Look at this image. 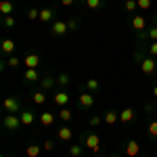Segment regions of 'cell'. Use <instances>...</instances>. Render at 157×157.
<instances>
[{"instance_id": "1", "label": "cell", "mask_w": 157, "mask_h": 157, "mask_svg": "<svg viewBox=\"0 0 157 157\" xmlns=\"http://www.w3.org/2000/svg\"><path fill=\"white\" fill-rule=\"evenodd\" d=\"M128 25H130V29H132L134 34L138 36L140 42L147 38V19L143 13H134L132 17H130V21H128Z\"/></svg>"}, {"instance_id": "2", "label": "cell", "mask_w": 157, "mask_h": 157, "mask_svg": "<svg viewBox=\"0 0 157 157\" xmlns=\"http://www.w3.org/2000/svg\"><path fill=\"white\" fill-rule=\"evenodd\" d=\"M136 59L140 61V71L145 73L147 78H153L157 73V61L155 57H140V52H136Z\"/></svg>"}, {"instance_id": "3", "label": "cell", "mask_w": 157, "mask_h": 157, "mask_svg": "<svg viewBox=\"0 0 157 157\" xmlns=\"http://www.w3.org/2000/svg\"><path fill=\"white\" fill-rule=\"evenodd\" d=\"M2 126H4V130H9V132H19V130L23 128L21 117H19L17 113H6V115L2 117Z\"/></svg>"}, {"instance_id": "4", "label": "cell", "mask_w": 157, "mask_h": 157, "mask_svg": "<svg viewBox=\"0 0 157 157\" xmlns=\"http://www.w3.org/2000/svg\"><path fill=\"white\" fill-rule=\"evenodd\" d=\"M82 140H84L82 145L88 147L92 153H98V149H101V138H98V134H97V132H86Z\"/></svg>"}, {"instance_id": "5", "label": "cell", "mask_w": 157, "mask_h": 157, "mask_svg": "<svg viewBox=\"0 0 157 157\" xmlns=\"http://www.w3.org/2000/svg\"><path fill=\"white\" fill-rule=\"evenodd\" d=\"M67 32H69V27H67V21H63V19H55L50 23V34L55 38H63Z\"/></svg>"}, {"instance_id": "6", "label": "cell", "mask_w": 157, "mask_h": 157, "mask_svg": "<svg viewBox=\"0 0 157 157\" xmlns=\"http://www.w3.org/2000/svg\"><path fill=\"white\" fill-rule=\"evenodd\" d=\"M2 111H4V113H19V111H21V103H19L15 97L4 98V103H2Z\"/></svg>"}, {"instance_id": "7", "label": "cell", "mask_w": 157, "mask_h": 157, "mask_svg": "<svg viewBox=\"0 0 157 157\" xmlns=\"http://www.w3.org/2000/svg\"><path fill=\"white\" fill-rule=\"evenodd\" d=\"M78 105L82 109H92V105H94V97H92V92H88V90H82L80 92V97H78Z\"/></svg>"}, {"instance_id": "8", "label": "cell", "mask_w": 157, "mask_h": 157, "mask_svg": "<svg viewBox=\"0 0 157 157\" xmlns=\"http://www.w3.org/2000/svg\"><path fill=\"white\" fill-rule=\"evenodd\" d=\"M40 63H42V59H40V55L38 52H27L23 59V65L27 67V69H38L40 67Z\"/></svg>"}, {"instance_id": "9", "label": "cell", "mask_w": 157, "mask_h": 157, "mask_svg": "<svg viewBox=\"0 0 157 157\" xmlns=\"http://www.w3.org/2000/svg\"><path fill=\"white\" fill-rule=\"evenodd\" d=\"M19 117H21V124H23V128L32 126V124L36 121V115H34V111H32V109H21V111H19Z\"/></svg>"}, {"instance_id": "10", "label": "cell", "mask_w": 157, "mask_h": 157, "mask_svg": "<svg viewBox=\"0 0 157 157\" xmlns=\"http://www.w3.org/2000/svg\"><path fill=\"white\" fill-rule=\"evenodd\" d=\"M57 138H59L61 143H69L73 138V130L69 126H61L59 130H57Z\"/></svg>"}, {"instance_id": "11", "label": "cell", "mask_w": 157, "mask_h": 157, "mask_svg": "<svg viewBox=\"0 0 157 157\" xmlns=\"http://www.w3.org/2000/svg\"><path fill=\"white\" fill-rule=\"evenodd\" d=\"M42 78H40V71L38 69H25V73H23V82L25 84H36V82H40Z\"/></svg>"}, {"instance_id": "12", "label": "cell", "mask_w": 157, "mask_h": 157, "mask_svg": "<svg viewBox=\"0 0 157 157\" xmlns=\"http://www.w3.org/2000/svg\"><path fill=\"white\" fill-rule=\"evenodd\" d=\"M55 121H57V115H55L52 111H48V109H46L44 113H40V124H42L44 128H50Z\"/></svg>"}, {"instance_id": "13", "label": "cell", "mask_w": 157, "mask_h": 157, "mask_svg": "<svg viewBox=\"0 0 157 157\" xmlns=\"http://www.w3.org/2000/svg\"><path fill=\"white\" fill-rule=\"evenodd\" d=\"M52 101H55V105L57 107H67V103H69V94L65 92V90H59V92H55V97H52Z\"/></svg>"}, {"instance_id": "14", "label": "cell", "mask_w": 157, "mask_h": 157, "mask_svg": "<svg viewBox=\"0 0 157 157\" xmlns=\"http://www.w3.org/2000/svg\"><path fill=\"white\" fill-rule=\"evenodd\" d=\"M15 48H17V44H15V40H11V38H4V40H2V44H0L2 55H9V57L15 52Z\"/></svg>"}, {"instance_id": "15", "label": "cell", "mask_w": 157, "mask_h": 157, "mask_svg": "<svg viewBox=\"0 0 157 157\" xmlns=\"http://www.w3.org/2000/svg\"><path fill=\"white\" fill-rule=\"evenodd\" d=\"M124 151H126V155H128V157H138V153H140V145H138L136 140H128Z\"/></svg>"}, {"instance_id": "16", "label": "cell", "mask_w": 157, "mask_h": 157, "mask_svg": "<svg viewBox=\"0 0 157 157\" xmlns=\"http://www.w3.org/2000/svg\"><path fill=\"white\" fill-rule=\"evenodd\" d=\"M55 15H57L55 9H42L38 21H40V23H52V21H55Z\"/></svg>"}, {"instance_id": "17", "label": "cell", "mask_w": 157, "mask_h": 157, "mask_svg": "<svg viewBox=\"0 0 157 157\" xmlns=\"http://www.w3.org/2000/svg\"><path fill=\"white\" fill-rule=\"evenodd\" d=\"M55 84H57V78H52V75H44V78L40 80V90L48 92V90L55 88Z\"/></svg>"}, {"instance_id": "18", "label": "cell", "mask_w": 157, "mask_h": 157, "mask_svg": "<svg viewBox=\"0 0 157 157\" xmlns=\"http://www.w3.org/2000/svg\"><path fill=\"white\" fill-rule=\"evenodd\" d=\"M0 13H2V17L13 15L15 13V2L13 0H0Z\"/></svg>"}, {"instance_id": "19", "label": "cell", "mask_w": 157, "mask_h": 157, "mask_svg": "<svg viewBox=\"0 0 157 157\" xmlns=\"http://www.w3.org/2000/svg\"><path fill=\"white\" fill-rule=\"evenodd\" d=\"M103 120H105L107 126H113V124H117V121H120V113H117V111H113V109H109V111H105Z\"/></svg>"}, {"instance_id": "20", "label": "cell", "mask_w": 157, "mask_h": 157, "mask_svg": "<svg viewBox=\"0 0 157 157\" xmlns=\"http://www.w3.org/2000/svg\"><path fill=\"white\" fill-rule=\"evenodd\" d=\"M134 109L132 107H128V109H124V111H120V121L121 124H130V121L134 120Z\"/></svg>"}, {"instance_id": "21", "label": "cell", "mask_w": 157, "mask_h": 157, "mask_svg": "<svg viewBox=\"0 0 157 157\" xmlns=\"http://www.w3.org/2000/svg\"><path fill=\"white\" fill-rule=\"evenodd\" d=\"M42 151H44V149H42L40 145L32 143V145H29L27 149H25V155H27V157H40V153H42Z\"/></svg>"}, {"instance_id": "22", "label": "cell", "mask_w": 157, "mask_h": 157, "mask_svg": "<svg viewBox=\"0 0 157 157\" xmlns=\"http://www.w3.org/2000/svg\"><path fill=\"white\" fill-rule=\"evenodd\" d=\"M84 88L88 92H98V90H101V82H98V80H86Z\"/></svg>"}, {"instance_id": "23", "label": "cell", "mask_w": 157, "mask_h": 157, "mask_svg": "<svg viewBox=\"0 0 157 157\" xmlns=\"http://www.w3.org/2000/svg\"><path fill=\"white\" fill-rule=\"evenodd\" d=\"M147 132H149V136H151V140H157V117H153V120L149 121Z\"/></svg>"}, {"instance_id": "24", "label": "cell", "mask_w": 157, "mask_h": 157, "mask_svg": "<svg viewBox=\"0 0 157 157\" xmlns=\"http://www.w3.org/2000/svg\"><path fill=\"white\" fill-rule=\"evenodd\" d=\"M32 101H34L36 105H44V103H46V92H44V90H36V92L32 94Z\"/></svg>"}, {"instance_id": "25", "label": "cell", "mask_w": 157, "mask_h": 157, "mask_svg": "<svg viewBox=\"0 0 157 157\" xmlns=\"http://www.w3.org/2000/svg\"><path fill=\"white\" fill-rule=\"evenodd\" d=\"M73 117V113H71V109H67V107H61L59 109V120L63 121V124H67V121Z\"/></svg>"}, {"instance_id": "26", "label": "cell", "mask_w": 157, "mask_h": 157, "mask_svg": "<svg viewBox=\"0 0 157 157\" xmlns=\"http://www.w3.org/2000/svg\"><path fill=\"white\" fill-rule=\"evenodd\" d=\"M103 4H105V0H86L84 6L86 9H90V11H98V9H103Z\"/></svg>"}, {"instance_id": "27", "label": "cell", "mask_w": 157, "mask_h": 157, "mask_svg": "<svg viewBox=\"0 0 157 157\" xmlns=\"http://www.w3.org/2000/svg\"><path fill=\"white\" fill-rule=\"evenodd\" d=\"M69 155H71V157H82V155H84V145H80V143L71 145V147H69Z\"/></svg>"}, {"instance_id": "28", "label": "cell", "mask_w": 157, "mask_h": 157, "mask_svg": "<svg viewBox=\"0 0 157 157\" xmlns=\"http://www.w3.org/2000/svg\"><path fill=\"white\" fill-rule=\"evenodd\" d=\"M69 82H71V80H69V73H67V71H63V73L57 75V84H59V86H67Z\"/></svg>"}, {"instance_id": "29", "label": "cell", "mask_w": 157, "mask_h": 157, "mask_svg": "<svg viewBox=\"0 0 157 157\" xmlns=\"http://www.w3.org/2000/svg\"><path fill=\"white\" fill-rule=\"evenodd\" d=\"M147 40L149 42H157V25H151L147 29Z\"/></svg>"}, {"instance_id": "30", "label": "cell", "mask_w": 157, "mask_h": 157, "mask_svg": "<svg viewBox=\"0 0 157 157\" xmlns=\"http://www.w3.org/2000/svg\"><path fill=\"white\" fill-rule=\"evenodd\" d=\"M124 6H126V11H128V13H138V4H136V0H126Z\"/></svg>"}, {"instance_id": "31", "label": "cell", "mask_w": 157, "mask_h": 157, "mask_svg": "<svg viewBox=\"0 0 157 157\" xmlns=\"http://www.w3.org/2000/svg\"><path fill=\"white\" fill-rule=\"evenodd\" d=\"M25 17H27L29 21H38V19H40V11H38V9H27Z\"/></svg>"}, {"instance_id": "32", "label": "cell", "mask_w": 157, "mask_h": 157, "mask_svg": "<svg viewBox=\"0 0 157 157\" xmlns=\"http://www.w3.org/2000/svg\"><path fill=\"white\" fill-rule=\"evenodd\" d=\"M136 4H138V11H149L153 0H136Z\"/></svg>"}, {"instance_id": "33", "label": "cell", "mask_w": 157, "mask_h": 157, "mask_svg": "<svg viewBox=\"0 0 157 157\" xmlns=\"http://www.w3.org/2000/svg\"><path fill=\"white\" fill-rule=\"evenodd\" d=\"M2 23H4V27H15L17 19H15V15H6V17L2 19Z\"/></svg>"}, {"instance_id": "34", "label": "cell", "mask_w": 157, "mask_h": 157, "mask_svg": "<svg viewBox=\"0 0 157 157\" xmlns=\"http://www.w3.org/2000/svg\"><path fill=\"white\" fill-rule=\"evenodd\" d=\"M6 65H9V67H13V69H17V67H19V65H21V61L17 59V57H15V55H11V57H9V59H6Z\"/></svg>"}, {"instance_id": "35", "label": "cell", "mask_w": 157, "mask_h": 157, "mask_svg": "<svg viewBox=\"0 0 157 157\" xmlns=\"http://www.w3.org/2000/svg\"><path fill=\"white\" fill-rule=\"evenodd\" d=\"M101 121H105L103 117H101V115H90V120H88V124H90L92 128H98V126H101Z\"/></svg>"}, {"instance_id": "36", "label": "cell", "mask_w": 157, "mask_h": 157, "mask_svg": "<svg viewBox=\"0 0 157 157\" xmlns=\"http://www.w3.org/2000/svg\"><path fill=\"white\" fill-rule=\"evenodd\" d=\"M147 52H149V57H157V42H149Z\"/></svg>"}, {"instance_id": "37", "label": "cell", "mask_w": 157, "mask_h": 157, "mask_svg": "<svg viewBox=\"0 0 157 157\" xmlns=\"http://www.w3.org/2000/svg\"><path fill=\"white\" fill-rule=\"evenodd\" d=\"M67 27H69V32H75V29L80 27V23H78V19H75V17H71V19H67Z\"/></svg>"}, {"instance_id": "38", "label": "cell", "mask_w": 157, "mask_h": 157, "mask_svg": "<svg viewBox=\"0 0 157 157\" xmlns=\"http://www.w3.org/2000/svg\"><path fill=\"white\" fill-rule=\"evenodd\" d=\"M42 149H44V151H52V149H55V140H44Z\"/></svg>"}, {"instance_id": "39", "label": "cell", "mask_w": 157, "mask_h": 157, "mask_svg": "<svg viewBox=\"0 0 157 157\" xmlns=\"http://www.w3.org/2000/svg\"><path fill=\"white\" fill-rule=\"evenodd\" d=\"M145 111H147V113H153V111H155V105H151V103H147V105H145Z\"/></svg>"}, {"instance_id": "40", "label": "cell", "mask_w": 157, "mask_h": 157, "mask_svg": "<svg viewBox=\"0 0 157 157\" xmlns=\"http://www.w3.org/2000/svg\"><path fill=\"white\" fill-rule=\"evenodd\" d=\"M75 0H61V6H71Z\"/></svg>"}, {"instance_id": "41", "label": "cell", "mask_w": 157, "mask_h": 157, "mask_svg": "<svg viewBox=\"0 0 157 157\" xmlns=\"http://www.w3.org/2000/svg\"><path fill=\"white\" fill-rule=\"evenodd\" d=\"M151 92H153V97L157 98V82H155V84H153V88H151Z\"/></svg>"}, {"instance_id": "42", "label": "cell", "mask_w": 157, "mask_h": 157, "mask_svg": "<svg viewBox=\"0 0 157 157\" xmlns=\"http://www.w3.org/2000/svg\"><path fill=\"white\" fill-rule=\"evenodd\" d=\"M153 25H157V15H153Z\"/></svg>"}, {"instance_id": "43", "label": "cell", "mask_w": 157, "mask_h": 157, "mask_svg": "<svg viewBox=\"0 0 157 157\" xmlns=\"http://www.w3.org/2000/svg\"><path fill=\"white\" fill-rule=\"evenodd\" d=\"M109 157H120V155H109Z\"/></svg>"}, {"instance_id": "44", "label": "cell", "mask_w": 157, "mask_h": 157, "mask_svg": "<svg viewBox=\"0 0 157 157\" xmlns=\"http://www.w3.org/2000/svg\"><path fill=\"white\" fill-rule=\"evenodd\" d=\"M155 111H157V101H155Z\"/></svg>"}, {"instance_id": "45", "label": "cell", "mask_w": 157, "mask_h": 157, "mask_svg": "<svg viewBox=\"0 0 157 157\" xmlns=\"http://www.w3.org/2000/svg\"><path fill=\"white\" fill-rule=\"evenodd\" d=\"M65 157H71V155H65Z\"/></svg>"}]
</instances>
